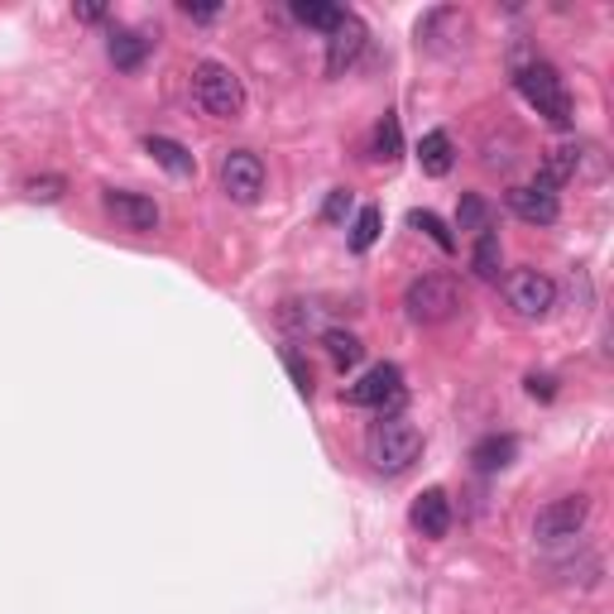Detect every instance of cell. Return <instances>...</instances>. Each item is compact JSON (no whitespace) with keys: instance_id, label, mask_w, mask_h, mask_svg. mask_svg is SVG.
Returning <instances> with one entry per match:
<instances>
[{"instance_id":"1","label":"cell","mask_w":614,"mask_h":614,"mask_svg":"<svg viewBox=\"0 0 614 614\" xmlns=\"http://www.w3.org/2000/svg\"><path fill=\"white\" fill-rule=\"evenodd\" d=\"M514 77H519L523 101L533 106L538 116H547L557 130H567L571 120H576V101H571V92H567V77H562L552 63H538V58H533V63H523Z\"/></svg>"},{"instance_id":"2","label":"cell","mask_w":614,"mask_h":614,"mask_svg":"<svg viewBox=\"0 0 614 614\" xmlns=\"http://www.w3.org/2000/svg\"><path fill=\"white\" fill-rule=\"evenodd\" d=\"M423 456V428L408 423V418H380L375 432H370V461L384 475H404L408 466Z\"/></svg>"},{"instance_id":"3","label":"cell","mask_w":614,"mask_h":614,"mask_svg":"<svg viewBox=\"0 0 614 614\" xmlns=\"http://www.w3.org/2000/svg\"><path fill=\"white\" fill-rule=\"evenodd\" d=\"M192 92H197L202 111L216 120H236L245 111V82L226 63H216V58H202V63L192 68Z\"/></svg>"},{"instance_id":"4","label":"cell","mask_w":614,"mask_h":614,"mask_svg":"<svg viewBox=\"0 0 614 614\" xmlns=\"http://www.w3.org/2000/svg\"><path fill=\"white\" fill-rule=\"evenodd\" d=\"M404 308L413 322L423 327H437V322H452L461 312V284L447 279V274H423L404 288Z\"/></svg>"},{"instance_id":"5","label":"cell","mask_w":614,"mask_h":614,"mask_svg":"<svg viewBox=\"0 0 614 614\" xmlns=\"http://www.w3.org/2000/svg\"><path fill=\"white\" fill-rule=\"evenodd\" d=\"M504 303L519 312V317L538 322L557 303V284H552L543 269H514V274H504Z\"/></svg>"},{"instance_id":"6","label":"cell","mask_w":614,"mask_h":614,"mask_svg":"<svg viewBox=\"0 0 614 614\" xmlns=\"http://www.w3.org/2000/svg\"><path fill=\"white\" fill-rule=\"evenodd\" d=\"M586 519H591V499L586 495H562V499H552L547 509H538L533 538L538 543H567V538H576L586 528Z\"/></svg>"},{"instance_id":"7","label":"cell","mask_w":614,"mask_h":614,"mask_svg":"<svg viewBox=\"0 0 614 614\" xmlns=\"http://www.w3.org/2000/svg\"><path fill=\"white\" fill-rule=\"evenodd\" d=\"M221 188L240 207H255L260 192H264V159L255 149H231L221 159Z\"/></svg>"},{"instance_id":"8","label":"cell","mask_w":614,"mask_h":614,"mask_svg":"<svg viewBox=\"0 0 614 614\" xmlns=\"http://www.w3.org/2000/svg\"><path fill=\"white\" fill-rule=\"evenodd\" d=\"M404 399V370L399 365H375V370H365L351 389H346V404H356V408H384V404H399Z\"/></svg>"},{"instance_id":"9","label":"cell","mask_w":614,"mask_h":614,"mask_svg":"<svg viewBox=\"0 0 614 614\" xmlns=\"http://www.w3.org/2000/svg\"><path fill=\"white\" fill-rule=\"evenodd\" d=\"M101 207H106V216H116V221L125 226V231H135V236L159 231V202L144 197V192L106 188V192H101Z\"/></svg>"},{"instance_id":"10","label":"cell","mask_w":614,"mask_h":614,"mask_svg":"<svg viewBox=\"0 0 614 614\" xmlns=\"http://www.w3.org/2000/svg\"><path fill=\"white\" fill-rule=\"evenodd\" d=\"M360 53H365V24L346 10V20L327 34V72H332V77H341V72L351 68Z\"/></svg>"},{"instance_id":"11","label":"cell","mask_w":614,"mask_h":614,"mask_svg":"<svg viewBox=\"0 0 614 614\" xmlns=\"http://www.w3.org/2000/svg\"><path fill=\"white\" fill-rule=\"evenodd\" d=\"M509 212L528 226H552L562 216V202L557 192L538 188V183H523V188H509Z\"/></svg>"},{"instance_id":"12","label":"cell","mask_w":614,"mask_h":614,"mask_svg":"<svg viewBox=\"0 0 614 614\" xmlns=\"http://www.w3.org/2000/svg\"><path fill=\"white\" fill-rule=\"evenodd\" d=\"M408 519H413V528L423 538H432V543H437V538H447L452 533V499H447V490H423V495L413 499V514H408Z\"/></svg>"},{"instance_id":"13","label":"cell","mask_w":614,"mask_h":614,"mask_svg":"<svg viewBox=\"0 0 614 614\" xmlns=\"http://www.w3.org/2000/svg\"><path fill=\"white\" fill-rule=\"evenodd\" d=\"M514 456H519V442H514L509 432H490V437H480V442H475L471 461H475V471H480V475H499L504 466H514Z\"/></svg>"},{"instance_id":"14","label":"cell","mask_w":614,"mask_h":614,"mask_svg":"<svg viewBox=\"0 0 614 614\" xmlns=\"http://www.w3.org/2000/svg\"><path fill=\"white\" fill-rule=\"evenodd\" d=\"M576 173H581V149H576V144H557V149H547V159H543V168H538L533 183L557 192L562 183H571Z\"/></svg>"},{"instance_id":"15","label":"cell","mask_w":614,"mask_h":614,"mask_svg":"<svg viewBox=\"0 0 614 614\" xmlns=\"http://www.w3.org/2000/svg\"><path fill=\"white\" fill-rule=\"evenodd\" d=\"M456 164V144L447 130H428L423 140H418V168H423L428 178H447Z\"/></svg>"},{"instance_id":"16","label":"cell","mask_w":614,"mask_h":614,"mask_svg":"<svg viewBox=\"0 0 614 614\" xmlns=\"http://www.w3.org/2000/svg\"><path fill=\"white\" fill-rule=\"evenodd\" d=\"M144 154H154V164L168 168L173 178H192V173H197V159H192L183 144L168 140V135H149V140H144Z\"/></svg>"},{"instance_id":"17","label":"cell","mask_w":614,"mask_h":614,"mask_svg":"<svg viewBox=\"0 0 614 614\" xmlns=\"http://www.w3.org/2000/svg\"><path fill=\"white\" fill-rule=\"evenodd\" d=\"M149 48H154V39H144V34H135V29H116V34H111V44H106V53H111V63H116L120 72H135V68H144Z\"/></svg>"},{"instance_id":"18","label":"cell","mask_w":614,"mask_h":614,"mask_svg":"<svg viewBox=\"0 0 614 614\" xmlns=\"http://www.w3.org/2000/svg\"><path fill=\"white\" fill-rule=\"evenodd\" d=\"M471 269H475L485 284H499V269H504V245H499V236H495V231H480V236H475Z\"/></svg>"},{"instance_id":"19","label":"cell","mask_w":614,"mask_h":614,"mask_svg":"<svg viewBox=\"0 0 614 614\" xmlns=\"http://www.w3.org/2000/svg\"><path fill=\"white\" fill-rule=\"evenodd\" d=\"M293 20H298V24H308V29L332 34L336 24L346 20V10H341V5H327V0H298V5H293Z\"/></svg>"},{"instance_id":"20","label":"cell","mask_w":614,"mask_h":614,"mask_svg":"<svg viewBox=\"0 0 614 614\" xmlns=\"http://www.w3.org/2000/svg\"><path fill=\"white\" fill-rule=\"evenodd\" d=\"M322 346H327V356L336 360L341 370H351V365H360V356H365V346H360V336L356 332H322Z\"/></svg>"},{"instance_id":"21","label":"cell","mask_w":614,"mask_h":614,"mask_svg":"<svg viewBox=\"0 0 614 614\" xmlns=\"http://www.w3.org/2000/svg\"><path fill=\"white\" fill-rule=\"evenodd\" d=\"M456 226L461 231H490V202L480 197V192H461V202H456Z\"/></svg>"},{"instance_id":"22","label":"cell","mask_w":614,"mask_h":614,"mask_svg":"<svg viewBox=\"0 0 614 614\" xmlns=\"http://www.w3.org/2000/svg\"><path fill=\"white\" fill-rule=\"evenodd\" d=\"M404 154V130H399V116H384L375 125V159L394 164Z\"/></svg>"},{"instance_id":"23","label":"cell","mask_w":614,"mask_h":614,"mask_svg":"<svg viewBox=\"0 0 614 614\" xmlns=\"http://www.w3.org/2000/svg\"><path fill=\"white\" fill-rule=\"evenodd\" d=\"M380 226H384L380 207H360L356 226H351V250H356V255H365V250L375 245V240H380Z\"/></svg>"},{"instance_id":"24","label":"cell","mask_w":614,"mask_h":614,"mask_svg":"<svg viewBox=\"0 0 614 614\" xmlns=\"http://www.w3.org/2000/svg\"><path fill=\"white\" fill-rule=\"evenodd\" d=\"M408 226H413V231H423V236L432 240V245L442 250V255H452V250H456V236H452L432 212H408Z\"/></svg>"},{"instance_id":"25","label":"cell","mask_w":614,"mask_h":614,"mask_svg":"<svg viewBox=\"0 0 614 614\" xmlns=\"http://www.w3.org/2000/svg\"><path fill=\"white\" fill-rule=\"evenodd\" d=\"M284 370L293 375V389L303 394V399H312V370H308V360L298 356V351H284Z\"/></svg>"},{"instance_id":"26","label":"cell","mask_w":614,"mask_h":614,"mask_svg":"<svg viewBox=\"0 0 614 614\" xmlns=\"http://www.w3.org/2000/svg\"><path fill=\"white\" fill-rule=\"evenodd\" d=\"M24 192H29L34 202H58V197H63V178H29Z\"/></svg>"},{"instance_id":"27","label":"cell","mask_w":614,"mask_h":614,"mask_svg":"<svg viewBox=\"0 0 614 614\" xmlns=\"http://www.w3.org/2000/svg\"><path fill=\"white\" fill-rule=\"evenodd\" d=\"M346 212H351V192L336 188L327 197V207H322V221H346Z\"/></svg>"},{"instance_id":"28","label":"cell","mask_w":614,"mask_h":614,"mask_svg":"<svg viewBox=\"0 0 614 614\" xmlns=\"http://www.w3.org/2000/svg\"><path fill=\"white\" fill-rule=\"evenodd\" d=\"M523 384H528V394H533V399H543V404L557 399V380H552V375H528Z\"/></svg>"},{"instance_id":"29","label":"cell","mask_w":614,"mask_h":614,"mask_svg":"<svg viewBox=\"0 0 614 614\" xmlns=\"http://www.w3.org/2000/svg\"><path fill=\"white\" fill-rule=\"evenodd\" d=\"M183 15H188V20H197V24H212L216 15H221V5H192V0H188Z\"/></svg>"},{"instance_id":"30","label":"cell","mask_w":614,"mask_h":614,"mask_svg":"<svg viewBox=\"0 0 614 614\" xmlns=\"http://www.w3.org/2000/svg\"><path fill=\"white\" fill-rule=\"evenodd\" d=\"M101 15H106L101 5H77V20H87V24H96V20H101Z\"/></svg>"}]
</instances>
